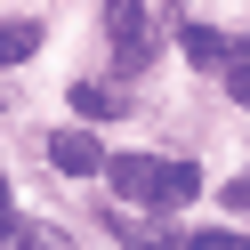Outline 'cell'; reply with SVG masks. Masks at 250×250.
<instances>
[{
	"label": "cell",
	"instance_id": "1",
	"mask_svg": "<svg viewBox=\"0 0 250 250\" xmlns=\"http://www.w3.org/2000/svg\"><path fill=\"white\" fill-rule=\"evenodd\" d=\"M105 178H113V194L137 202V210H178V202L202 194V169L194 162H162V153H113Z\"/></svg>",
	"mask_w": 250,
	"mask_h": 250
},
{
	"label": "cell",
	"instance_id": "2",
	"mask_svg": "<svg viewBox=\"0 0 250 250\" xmlns=\"http://www.w3.org/2000/svg\"><path fill=\"white\" fill-rule=\"evenodd\" d=\"M105 33H113L121 73H137V65L153 57V41H146V0H105Z\"/></svg>",
	"mask_w": 250,
	"mask_h": 250
},
{
	"label": "cell",
	"instance_id": "3",
	"mask_svg": "<svg viewBox=\"0 0 250 250\" xmlns=\"http://www.w3.org/2000/svg\"><path fill=\"white\" fill-rule=\"evenodd\" d=\"M49 169H57V178H97V169H105V146L89 129H57L49 137Z\"/></svg>",
	"mask_w": 250,
	"mask_h": 250
},
{
	"label": "cell",
	"instance_id": "4",
	"mask_svg": "<svg viewBox=\"0 0 250 250\" xmlns=\"http://www.w3.org/2000/svg\"><path fill=\"white\" fill-rule=\"evenodd\" d=\"M0 250H73V234L41 226V218H0Z\"/></svg>",
	"mask_w": 250,
	"mask_h": 250
},
{
	"label": "cell",
	"instance_id": "5",
	"mask_svg": "<svg viewBox=\"0 0 250 250\" xmlns=\"http://www.w3.org/2000/svg\"><path fill=\"white\" fill-rule=\"evenodd\" d=\"M178 41H186V57H194V65H218V73H226V49H234V41L218 33V24H186Z\"/></svg>",
	"mask_w": 250,
	"mask_h": 250
},
{
	"label": "cell",
	"instance_id": "6",
	"mask_svg": "<svg viewBox=\"0 0 250 250\" xmlns=\"http://www.w3.org/2000/svg\"><path fill=\"white\" fill-rule=\"evenodd\" d=\"M33 49H41V24L33 17H8V24H0V65H24Z\"/></svg>",
	"mask_w": 250,
	"mask_h": 250
},
{
	"label": "cell",
	"instance_id": "7",
	"mask_svg": "<svg viewBox=\"0 0 250 250\" xmlns=\"http://www.w3.org/2000/svg\"><path fill=\"white\" fill-rule=\"evenodd\" d=\"M73 113H81V121H113L121 97H113V89H97V81H81V89H73Z\"/></svg>",
	"mask_w": 250,
	"mask_h": 250
},
{
	"label": "cell",
	"instance_id": "8",
	"mask_svg": "<svg viewBox=\"0 0 250 250\" xmlns=\"http://www.w3.org/2000/svg\"><path fill=\"white\" fill-rule=\"evenodd\" d=\"M186 250H250V234H234V226H202V234H186Z\"/></svg>",
	"mask_w": 250,
	"mask_h": 250
},
{
	"label": "cell",
	"instance_id": "9",
	"mask_svg": "<svg viewBox=\"0 0 250 250\" xmlns=\"http://www.w3.org/2000/svg\"><path fill=\"white\" fill-rule=\"evenodd\" d=\"M226 89L250 105V41H234V49H226Z\"/></svg>",
	"mask_w": 250,
	"mask_h": 250
},
{
	"label": "cell",
	"instance_id": "10",
	"mask_svg": "<svg viewBox=\"0 0 250 250\" xmlns=\"http://www.w3.org/2000/svg\"><path fill=\"white\" fill-rule=\"evenodd\" d=\"M121 242H129V250H169V234L162 226H121Z\"/></svg>",
	"mask_w": 250,
	"mask_h": 250
},
{
	"label": "cell",
	"instance_id": "11",
	"mask_svg": "<svg viewBox=\"0 0 250 250\" xmlns=\"http://www.w3.org/2000/svg\"><path fill=\"white\" fill-rule=\"evenodd\" d=\"M226 202H234V210H250V169H242V178L226 186Z\"/></svg>",
	"mask_w": 250,
	"mask_h": 250
},
{
	"label": "cell",
	"instance_id": "12",
	"mask_svg": "<svg viewBox=\"0 0 250 250\" xmlns=\"http://www.w3.org/2000/svg\"><path fill=\"white\" fill-rule=\"evenodd\" d=\"M0 218H17V202H8V178H0Z\"/></svg>",
	"mask_w": 250,
	"mask_h": 250
}]
</instances>
